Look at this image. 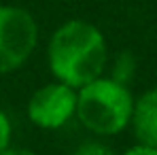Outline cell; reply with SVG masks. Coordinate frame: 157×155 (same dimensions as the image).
<instances>
[{"mask_svg":"<svg viewBox=\"0 0 157 155\" xmlns=\"http://www.w3.org/2000/svg\"><path fill=\"white\" fill-rule=\"evenodd\" d=\"M106 43L98 28L87 21H68L49 43V66L53 75L70 87H83L102 75Z\"/></svg>","mask_w":157,"mask_h":155,"instance_id":"cell-1","label":"cell"},{"mask_svg":"<svg viewBox=\"0 0 157 155\" xmlns=\"http://www.w3.org/2000/svg\"><path fill=\"white\" fill-rule=\"evenodd\" d=\"M130 89L115 79H94L77 94V115L81 123L96 134H117L132 119Z\"/></svg>","mask_w":157,"mask_h":155,"instance_id":"cell-2","label":"cell"},{"mask_svg":"<svg viewBox=\"0 0 157 155\" xmlns=\"http://www.w3.org/2000/svg\"><path fill=\"white\" fill-rule=\"evenodd\" d=\"M38 28L32 15L17 6H0V72L19 68L36 47Z\"/></svg>","mask_w":157,"mask_h":155,"instance_id":"cell-3","label":"cell"},{"mask_svg":"<svg viewBox=\"0 0 157 155\" xmlns=\"http://www.w3.org/2000/svg\"><path fill=\"white\" fill-rule=\"evenodd\" d=\"M77 113V94L66 83H49L40 87L28 104V115L38 128H62Z\"/></svg>","mask_w":157,"mask_h":155,"instance_id":"cell-4","label":"cell"},{"mask_svg":"<svg viewBox=\"0 0 157 155\" xmlns=\"http://www.w3.org/2000/svg\"><path fill=\"white\" fill-rule=\"evenodd\" d=\"M130 121L134 123L136 138L142 145L157 149V87L149 89L138 98V102H134Z\"/></svg>","mask_w":157,"mask_h":155,"instance_id":"cell-5","label":"cell"},{"mask_svg":"<svg viewBox=\"0 0 157 155\" xmlns=\"http://www.w3.org/2000/svg\"><path fill=\"white\" fill-rule=\"evenodd\" d=\"M134 70H136V60H134V55L130 51H123L117 55V60H115V66H113V77L115 81H119V83H128L134 75Z\"/></svg>","mask_w":157,"mask_h":155,"instance_id":"cell-6","label":"cell"},{"mask_svg":"<svg viewBox=\"0 0 157 155\" xmlns=\"http://www.w3.org/2000/svg\"><path fill=\"white\" fill-rule=\"evenodd\" d=\"M75 155H115V153H113L108 147L100 145V142H87V145H83Z\"/></svg>","mask_w":157,"mask_h":155,"instance_id":"cell-7","label":"cell"},{"mask_svg":"<svg viewBox=\"0 0 157 155\" xmlns=\"http://www.w3.org/2000/svg\"><path fill=\"white\" fill-rule=\"evenodd\" d=\"M9 140H11V126H9L6 115L0 110V153L9 147Z\"/></svg>","mask_w":157,"mask_h":155,"instance_id":"cell-8","label":"cell"},{"mask_svg":"<svg viewBox=\"0 0 157 155\" xmlns=\"http://www.w3.org/2000/svg\"><path fill=\"white\" fill-rule=\"evenodd\" d=\"M123 155H157V149L155 147H149V145H136V147H132L130 151H125Z\"/></svg>","mask_w":157,"mask_h":155,"instance_id":"cell-9","label":"cell"},{"mask_svg":"<svg viewBox=\"0 0 157 155\" xmlns=\"http://www.w3.org/2000/svg\"><path fill=\"white\" fill-rule=\"evenodd\" d=\"M0 155H36L32 151H26V149H4Z\"/></svg>","mask_w":157,"mask_h":155,"instance_id":"cell-10","label":"cell"}]
</instances>
